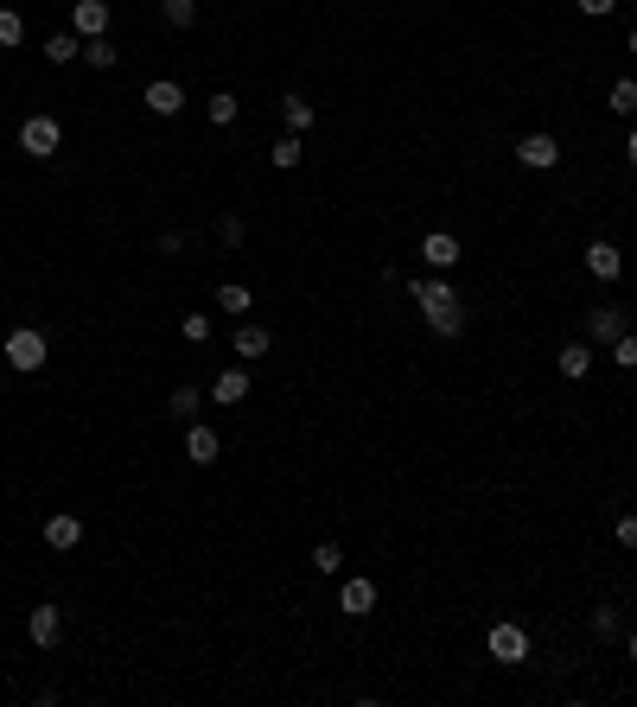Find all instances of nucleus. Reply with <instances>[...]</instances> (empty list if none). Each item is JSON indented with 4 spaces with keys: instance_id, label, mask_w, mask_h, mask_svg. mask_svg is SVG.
I'll list each match as a JSON object with an SVG mask.
<instances>
[{
    "instance_id": "f257e3e1",
    "label": "nucleus",
    "mask_w": 637,
    "mask_h": 707,
    "mask_svg": "<svg viewBox=\"0 0 637 707\" xmlns=\"http://www.w3.org/2000/svg\"><path fill=\"white\" fill-rule=\"evenodd\" d=\"M415 306H421V319H427V332H434V338H459V332H466V300H459V287L440 281V274H421V281H415Z\"/></svg>"
},
{
    "instance_id": "f03ea898",
    "label": "nucleus",
    "mask_w": 637,
    "mask_h": 707,
    "mask_svg": "<svg viewBox=\"0 0 637 707\" xmlns=\"http://www.w3.org/2000/svg\"><path fill=\"white\" fill-rule=\"evenodd\" d=\"M0 357H7V370H13V376H32V370H45L51 344H45L39 325H13L7 344H0Z\"/></svg>"
},
{
    "instance_id": "7ed1b4c3",
    "label": "nucleus",
    "mask_w": 637,
    "mask_h": 707,
    "mask_svg": "<svg viewBox=\"0 0 637 707\" xmlns=\"http://www.w3.org/2000/svg\"><path fill=\"white\" fill-rule=\"evenodd\" d=\"M58 147H64L58 115H26V122H20V153H26V160H51Z\"/></svg>"
},
{
    "instance_id": "20e7f679",
    "label": "nucleus",
    "mask_w": 637,
    "mask_h": 707,
    "mask_svg": "<svg viewBox=\"0 0 637 707\" xmlns=\"http://www.w3.org/2000/svg\"><path fill=\"white\" fill-rule=\"evenodd\" d=\"M631 332V306H587V344H612Z\"/></svg>"
},
{
    "instance_id": "39448f33",
    "label": "nucleus",
    "mask_w": 637,
    "mask_h": 707,
    "mask_svg": "<svg viewBox=\"0 0 637 707\" xmlns=\"http://www.w3.org/2000/svg\"><path fill=\"white\" fill-rule=\"evenodd\" d=\"M485 650H491L497 663H529V631H523V625H510V618H504V625H491Z\"/></svg>"
},
{
    "instance_id": "423d86ee",
    "label": "nucleus",
    "mask_w": 637,
    "mask_h": 707,
    "mask_svg": "<svg viewBox=\"0 0 637 707\" xmlns=\"http://www.w3.org/2000/svg\"><path fill=\"white\" fill-rule=\"evenodd\" d=\"M26 637H32L39 650H58V644H64V606H51V599H45V606H32Z\"/></svg>"
},
{
    "instance_id": "0eeeda50",
    "label": "nucleus",
    "mask_w": 637,
    "mask_h": 707,
    "mask_svg": "<svg viewBox=\"0 0 637 707\" xmlns=\"http://www.w3.org/2000/svg\"><path fill=\"white\" fill-rule=\"evenodd\" d=\"M109 26H115L109 0H77V7H71V32H77V39H102Z\"/></svg>"
},
{
    "instance_id": "6e6552de",
    "label": "nucleus",
    "mask_w": 637,
    "mask_h": 707,
    "mask_svg": "<svg viewBox=\"0 0 637 707\" xmlns=\"http://www.w3.org/2000/svg\"><path fill=\"white\" fill-rule=\"evenodd\" d=\"M338 612L344 618H370L376 612V580L370 574H351V580L338 586Z\"/></svg>"
},
{
    "instance_id": "1a4fd4ad",
    "label": "nucleus",
    "mask_w": 637,
    "mask_h": 707,
    "mask_svg": "<svg viewBox=\"0 0 637 707\" xmlns=\"http://www.w3.org/2000/svg\"><path fill=\"white\" fill-rule=\"evenodd\" d=\"M516 160L529 172H548V166H561V141L555 134H523V141H516Z\"/></svg>"
},
{
    "instance_id": "9d476101",
    "label": "nucleus",
    "mask_w": 637,
    "mask_h": 707,
    "mask_svg": "<svg viewBox=\"0 0 637 707\" xmlns=\"http://www.w3.org/2000/svg\"><path fill=\"white\" fill-rule=\"evenodd\" d=\"M459 255H466V249H459V236H446V230H427V236H421V262L434 268V274L459 268Z\"/></svg>"
},
{
    "instance_id": "9b49d317",
    "label": "nucleus",
    "mask_w": 637,
    "mask_h": 707,
    "mask_svg": "<svg viewBox=\"0 0 637 707\" xmlns=\"http://www.w3.org/2000/svg\"><path fill=\"white\" fill-rule=\"evenodd\" d=\"M77 542H83V516H71V510H51V516H45V548L71 555Z\"/></svg>"
},
{
    "instance_id": "f8f14e48",
    "label": "nucleus",
    "mask_w": 637,
    "mask_h": 707,
    "mask_svg": "<svg viewBox=\"0 0 637 707\" xmlns=\"http://www.w3.org/2000/svg\"><path fill=\"white\" fill-rule=\"evenodd\" d=\"M587 268L599 274V281H625V249L599 236V243H587Z\"/></svg>"
},
{
    "instance_id": "ddd939ff",
    "label": "nucleus",
    "mask_w": 637,
    "mask_h": 707,
    "mask_svg": "<svg viewBox=\"0 0 637 707\" xmlns=\"http://www.w3.org/2000/svg\"><path fill=\"white\" fill-rule=\"evenodd\" d=\"M141 102H147L153 115H160V122H172V115L185 109V90H179L172 77H160V83H147V96H141Z\"/></svg>"
},
{
    "instance_id": "4468645a",
    "label": "nucleus",
    "mask_w": 637,
    "mask_h": 707,
    "mask_svg": "<svg viewBox=\"0 0 637 707\" xmlns=\"http://www.w3.org/2000/svg\"><path fill=\"white\" fill-rule=\"evenodd\" d=\"M243 395H249V370H243V364H236V370H217V383H211V402H217V408H236Z\"/></svg>"
},
{
    "instance_id": "2eb2a0df",
    "label": "nucleus",
    "mask_w": 637,
    "mask_h": 707,
    "mask_svg": "<svg viewBox=\"0 0 637 707\" xmlns=\"http://www.w3.org/2000/svg\"><path fill=\"white\" fill-rule=\"evenodd\" d=\"M185 459H192V465H217V427H204V421L185 427Z\"/></svg>"
},
{
    "instance_id": "dca6fc26",
    "label": "nucleus",
    "mask_w": 637,
    "mask_h": 707,
    "mask_svg": "<svg viewBox=\"0 0 637 707\" xmlns=\"http://www.w3.org/2000/svg\"><path fill=\"white\" fill-rule=\"evenodd\" d=\"M555 370L567 376V383H580V376L593 370V344H561V357H555Z\"/></svg>"
},
{
    "instance_id": "f3484780",
    "label": "nucleus",
    "mask_w": 637,
    "mask_h": 707,
    "mask_svg": "<svg viewBox=\"0 0 637 707\" xmlns=\"http://www.w3.org/2000/svg\"><path fill=\"white\" fill-rule=\"evenodd\" d=\"M249 306H255V293L243 281H223L217 287V313H230V319H249Z\"/></svg>"
},
{
    "instance_id": "a211bd4d",
    "label": "nucleus",
    "mask_w": 637,
    "mask_h": 707,
    "mask_svg": "<svg viewBox=\"0 0 637 707\" xmlns=\"http://www.w3.org/2000/svg\"><path fill=\"white\" fill-rule=\"evenodd\" d=\"M281 115H287V128H294V134H313L319 128V109L306 96H281Z\"/></svg>"
},
{
    "instance_id": "6ab92c4d",
    "label": "nucleus",
    "mask_w": 637,
    "mask_h": 707,
    "mask_svg": "<svg viewBox=\"0 0 637 707\" xmlns=\"http://www.w3.org/2000/svg\"><path fill=\"white\" fill-rule=\"evenodd\" d=\"M198 402H204V389H198V383H179V389L166 395V415H172V421H192Z\"/></svg>"
},
{
    "instance_id": "aec40b11",
    "label": "nucleus",
    "mask_w": 637,
    "mask_h": 707,
    "mask_svg": "<svg viewBox=\"0 0 637 707\" xmlns=\"http://www.w3.org/2000/svg\"><path fill=\"white\" fill-rule=\"evenodd\" d=\"M115 58H122V51H115L109 32H102V39H83V64H90V71H115Z\"/></svg>"
},
{
    "instance_id": "412c9836",
    "label": "nucleus",
    "mask_w": 637,
    "mask_h": 707,
    "mask_svg": "<svg viewBox=\"0 0 637 707\" xmlns=\"http://www.w3.org/2000/svg\"><path fill=\"white\" fill-rule=\"evenodd\" d=\"M71 58H83V39H77V32H51V39H45V64H71Z\"/></svg>"
},
{
    "instance_id": "4be33fe9",
    "label": "nucleus",
    "mask_w": 637,
    "mask_h": 707,
    "mask_svg": "<svg viewBox=\"0 0 637 707\" xmlns=\"http://www.w3.org/2000/svg\"><path fill=\"white\" fill-rule=\"evenodd\" d=\"M268 160H274V166H281V172H294V166L306 160V141H300V134H281V141H274V147H268Z\"/></svg>"
},
{
    "instance_id": "5701e85b",
    "label": "nucleus",
    "mask_w": 637,
    "mask_h": 707,
    "mask_svg": "<svg viewBox=\"0 0 637 707\" xmlns=\"http://www.w3.org/2000/svg\"><path fill=\"white\" fill-rule=\"evenodd\" d=\"M606 109L612 115H637V77H618L612 90H606Z\"/></svg>"
},
{
    "instance_id": "b1692460",
    "label": "nucleus",
    "mask_w": 637,
    "mask_h": 707,
    "mask_svg": "<svg viewBox=\"0 0 637 707\" xmlns=\"http://www.w3.org/2000/svg\"><path fill=\"white\" fill-rule=\"evenodd\" d=\"M204 115H211V128H230V122H236V115H243V102H236L230 90H217L211 102H204Z\"/></svg>"
},
{
    "instance_id": "393cba45",
    "label": "nucleus",
    "mask_w": 637,
    "mask_h": 707,
    "mask_svg": "<svg viewBox=\"0 0 637 707\" xmlns=\"http://www.w3.org/2000/svg\"><path fill=\"white\" fill-rule=\"evenodd\" d=\"M236 357H268V325H243L236 332Z\"/></svg>"
},
{
    "instance_id": "a878e982",
    "label": "nucleus",
    "mask_w": 637,
    "mask_h": 707,
    "mask_svg": "<svg viewBox=\"0 0 637 707\" xmlns=\"http://www.w3.org/2000/svg\"><path fill=\"white\" fill-rule=\"evenodd\" d=\"M160 13H166V26H172V32H185V26L198 20V0H160Z\"/></svg>"
},
{
    "instance_id": "bb28decb",
    "label": "nucleus",
    "mask_w": 637,
    "mask_h": 707,
    "mask_svg": "<svg viewBox=\"0 0 637 707\" xmlns=\"http://www.w3.org/2000/svg\"><path fill=\"white\" fill-rule=\"evenodd\" d=\"M606 357H612L618 370H637V332H625V338H612V344H606Z\"/></svg>"
},
{
    "instance_id": "cd10ccee",
    "label": "nucleus",
    "mask_w": 637,
    "mask_h": 707,
    "mask_svg": "<svg viewBox=\"0 0 637 707\" xmlns=\"http://www.w3.org/2000/svg\"><path fill=\"white\" fill-rule=\"evenodd\" d=\"M618 631H625V618H618V606H593V637H606V644H612Z\"/></svg>"
},
{
    "instance_id": "c85d7f7f",
    "label": "nucleus",
    "mask_w": 637,
    "mask_h": 707,
    "mask_svg": "<svg viewBox=\"0 0 637 707\" xmlns=\"http://www.w3.org/2000/svg\"><path fill=\"white\" fill-rule=\"evenodd\" d=\"M179 338L185 344H204V338H211V313H185L179 319Z\"/></svg>"
},
{
    "instance_id": "c756f323",
    "label": "nucleus",
    "mask_w": 637,
    "mask_h": 707,
    "mask_svg": "<svg viewBox=\"0 0 637 707\" xmlns=\"http://www.w3.org/2000/svg\"><path fill=\"white\" fill-rule=\"evenodd\" d=\"M313 567H319V574H344V548L338 542H319L313 548Z\"/></svg>"
},
{
    "instance_id": "7c9ffc66",
    "label": "nucleus",
    "mask_w": 637,
    "mask_h": 707,
    "mask_svg": "<svg viewBox=\"0 0 637 707\" xmlns=\"http://www.w3.org/2000/svg\"><path fill=\"white\" fill-rule=\"evenodd\" d=\"M20 39H26V20L13 7H0V45H20Z\"/></svg>"
},
{
    "instance_id": "2f4dec72",
    "label": "nucleus",
    "mask_w": 637,
    "mask_h": 707,
    "mask_svg": "<svg viewBox=\"0 0 637 707\" xmlns=\"http://www.w3.org/2000/svg\"><path fill=\"white\" fill-rule=\"evenodd\" d=\"M612 536H618V548H637V516H631V510L612 523Z\"/></svg>"
},
{
    "instance_id": "473e14b6",
    "label": "nucleus",
    "mask_w": 637,
    "mask_h": 707,
    "mask_svg": "<svg viewBox=\"0 0 637 707\" xmlns=\"http://www.w3.org/2000/svg\"><path fill=\"white\" fill-rule=\"evenodd\" d=\"M217 236L236 249V243H243V217H217Z\"/></svg>"
},
{
    "instance_id": "72a5a7b5",
    "label": "nucleus",
    "mask_w": 637,
    "mask_h": 707,
    "mask_svg": "<svg viewBox=\"0 0 637 707\" xmlns=\"http://www.w3.org/2000/svg\"><path fill=\"white\" fill-rule=\"evenodd\" d=\"M574 7H580V13H587V20H606V13L618 7V0H574Z\"/></svg>"
},
{
    "instance_id": "f704fd0d",
    "label": "nucleus",
    "mask_w": 637,
    "mask_h": 707,
    "mask_svg": "<svg viewBox=\"0 0 637 707\" xmlns=\"http://www.w3.org/2000/svg\"><path fill=\"white\" fill-rule=\"evenodd\" d=\"M625 657H631V669H637V631H631V637H625Z\"/></svg>"
},
{
    "instance_id": "c9c22d12",
    "label": "nucleus",
    "mask_w": 637,
    "mask_h": 707,
    "mask_svg": "<svg viewBox=\"0 0 637 707\" xmlns=\"http://www.w3.org/2000/svg\"><path fill=\"white\" fill-rule=\"evenodd\" d=\"M625 160H631V166H637V128H631V141H625Z\"/></svg>"
},
{
    "instance_id": "e433bc0d",
    "label": "nucleus",
    "mask_w": 637,
    "mask_h": 707,
    "mask_svg": "<svg viewBox=\"0 0 637 707\" xmlns=\"http://www.w3.org/2000/svg\"><path fill=\"white\" fill-rule=\"evenodd\" d=\"M631 58H637V26H631Z\"/></svg>"
}]
</instances>
